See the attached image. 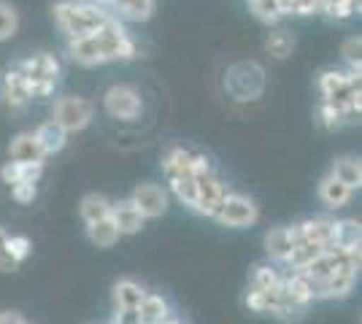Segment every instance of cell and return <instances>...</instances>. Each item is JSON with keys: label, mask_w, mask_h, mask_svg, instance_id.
<instances>
[{"label": "cell", "mask_w": 362, "mask_h": 324, "mask_svg": "<svg viewBox=\"0 0 362 324\" xmlns=\"http://www.w3.org/2000/svg\"><path fill=\"white\" fill-rule=\"evenodd\" d=\"M136 41L130 38L127 28L122 25L117 16H111L100 30L90 32L84 38L68 41V54L71 60L92 68V65H103L114 60H133L136 57Z\"/></svg>", "instance_id": "1"}, {"label": "cell", "mask_w": 362, "mask_h": 324, "mask_svg": "<svg viewBox=\"0 0 362 324\" xmlns=\"http://www.w3.org/2000/svg\"><path fill=\"white\" fill-rule=\"evenodd\" d=\"M52 14H54L57 28H60V32H65L68 41H76V38H84L90 32L100 30L111 19V14L103 6L78 3V0H60V3H54Z\"/></svg>", "instance_id": "2"}, {"label": "cell", "mask_w": 362, "mask_h": 324, "mask_svg": "<svg viewBox=\"0 0 362 324\" xmlns=\"http://www.w3.org/2000/svg\"><path fill=\"white\" fill-rule=\"evenodd\" d=\"M16 71L28 78L33 97H46L54 92L60 81V60L54 54H33L16 65Z\"/></svg>", "instance_id": "3"}, {"label": "cell", "mask_w": 362, "mask_h": 324, "mask_svg": "<svg viewBox=\"0 0 362 324\" xmlns=\"http://www.w3.org/2000/svg\"><path fill=\"white\" fill-rule=\"evenodd\" d=\"M103 111L111 119L133 122L144 114V100L133 84H111L103 92Z\"/></svg>", "instance_id": "4"}, {"label": "cell", "mask_w": 362, "mask_h": 324, "mask_svg": "<svg viewBox=\"0 0 362 324\" xmlns=\"http://www.w3.org/2000/svg\"><path fill=\"white\" fill-rule=\"evenodd\" d=\"M95 116V106H92L87 97H76V95H65L54 100L52 108V119L60 124L62 130L71 136V133H81Z\"/></svg>", "instance_id": "5"}, {"label": "cell", "mask_w": 362, "mask_h": 324, "mask_svg": "<svg viewBox=\"0 0 362 324\" xmlns=\"http://www.w3.org/2000/svg\"><path fill=\"white\" fill-rule=\"evenodd\" d=\"M211 219H216L222 227L241 230V227H252L257 219H259V208H257V203L252 198L238 195V192H227L222 205L216 208V214Z\"/></svg>", "instance_id": "6"}, {"label": "cell", "mask_w": 362, "mask_h": 324, "mask_svg": "<svg viewBox=\"0 0 362 324\" xmlns=\"http://www.w3.org/2000/svg\"><path fill=\"white\" fill-rule=\"evenodd\" d=\"M225 195L227 186L222 184V179L214 170H206V173L195 176V205H192V211L203 216H214L225 200Z\"/></svg>", "instance_id": "7"}, {"label": "cell", "mask_w": 362, "mask_h": 324, "mask_svg": "<svg viewBox=\"0 0 362 324\" xmlns=\"http://www.w3.org/2000/svg\"><path fill=\"white\" fill-rule=\"evenodd\" d=\"M165 170H184V173H192V176H200L211 168V160L197 152L192 146H170L163 155V173Z\"/></svg>", "instance_id": "8"}, {"label": "cell", "mask_w": 362, "mask_h": 324, "mask_svg": "<svg viewBox=\"0 0 362 324\" xmlns=\"http://www.w3.org/2000/svg\"><path fill=\"white\" fill-rule=\"evenodd\" d=\"M127 200L136 205L144 219H160L168 211V189L160 184H138Z\"/></svg>", "instance_id": "9"}, {"label": "cell", "mask_w": 362, "mask_h": 324, "mask_svg": "<svg viewBox=\"0 0 362 324\" xmlns=\"http://www.w3.org/2000/svg\"><path fill=\"white\" fill-rule=\"evenodd\" d=\"M0 92H3V100H6L8 108H22L33 100L30 84H28V78L22 76L16 68L6 71V76L0 81Z\"/></svg>", "instance_id": "10"}, {"label": "cell", "mask_w": 362, "mask_h": 324, "mask_svg": "<svg viewBox=\"0 0 362 324\" xmlns=\"http://www.w3.org/2000/svg\"><path fill=\"white\" fill-rule=\"evenodd\" d=\"M8 160L22 162V165H44L46 155L41 152V146H38L33 133H19L11 140V146H8Z\"/></svg>", "instance_id": "11"}, {"label": "cell", "mask_w": 362, "mask_h": 324, "mask_svg": "<svg viewBox=\"0 0 362 324\" xmlns=\"http://www.w3.org/2000/svg\"><path fill=\"white\" fill-rule=\"evenodd\" d=\"M111 222L117 224V230H119V235H136L141 227H144V216H141V211H138L136 205L130 200H117L111 203Z\"/></svg>", "instance_id": "12"}, {"label": "cell", "mask_w": 362, "mask_h": 324, "mask_svg": "<svg viewBox=\"0 0 362 324\" xmlns=\"http://www.w3.org/2000/svg\"><path fill=\"white\" fill-rule=\"evenodd\" d=\"M295 248V230L292 227H273L268 235H265V251L273 263H289V254Z\"/></svg>", "instance_id": "13"}, {"label": "cell", "mask_w": 362, "mask_h": 324, "mask_svg": "<svg viewBox=\"0 0 362 324\" xmlns=\"http://www.w3.org/2000/svg\"><path fill=\"white\" fill-rule=\"evenodd\" d=\"M351 195H354V189H351V186H346L344 181H338L332 173H327V176L319 181V200L325 203L330 211L344 208V205L351 200Z\"/></svg>", "instance_id": "14"}, {"label": "cell", "mask_w": 362, "mask_h": 324, "mask_svg": "<svg viewBox=\"0 0 362 324\" xmlns=\"http://www.w3.org/2000/svg\"><path fill=\"white\" fill-rule=\"evenodd\" d=\"M33 136H35V140H38V146H41V152H44L46 157L62 152V149H65V140H68V133H65L54 119H46L44 124H38V127L33 130Z\"/></svg>", "instance_id": "15"}, {"label": "cell", "mask_w": 362, "mask_h": 324, "mask_svg": "<svg viewBox=\"0 0 362 324\" xmlns=\"http://www.w3.org/2000/svg\"><path fill=\"white\" fill-rule=\"evenodd\" d=\"M41 173H44V165H22V162L8 160V162H3V168H0V181H3V184H8V186L38 184Z\"/></svg>", "instance_id": "16"}, {"label": "cell", "mask_w": 362, "mask_h": 324, "mask_svg": "<svg viewBox=\"0 0 362 324\" xmlns=\"http://www.w3.org/2000/svg\"><path fill=\"white\" fill-rule=\"evenodd\" d=\"M138 322L141 324H163L170 316V306H168L165 297H160V294H149L141 300V306H138Z\"/></svg>", "instance_id": "17"}, {"label": "cell", "mask_w": 362, "mask_h": 324, "mask_svg": "<svg viewBox=\"0 0 362 324\" xmlns=\"http://www.w3.org/2000/svg\"><path fill=\"white\" fill-rule=\"evenodd\" d=\"M144 297H146V289L136 284L133 278H119L114 284V306L117 308H138Z\"/></svg>", "instance_id": "18"}, {"label": "cell", "mask_w": 362, "mask_h": 324, "mask_svg": "<svg viewBox=\"0 0 362 324\" xmlns=\"http://www.w3.org/2000/svg\"><path fill=\"white\" fill-rule=\"evenodd\" d=\"M165 179L170 192L179 198L184 205H195V176L192 173H184V170H165Z\"/></svg>", "instance_id": "19"}, {"label": "cell", "mask_w": 362, "mask_h": 324, "mask_svg": "<svg viewBox=\"0 0 362 324\" xmlns=\"http://www.w3.org/2000/svg\"><path fill=\"white\" fill-rule=\"evenodd\" d=\"M330 173L338 181H344L346 186H351V189H360V184H362L360 157H338V160L332 162Z\"/></svg>", "instance_id": "20"}, {"label": "cell", "mask_w": 362, "mask_h": 324, "mask_svg": "<svg viewBox=\"0 0 362 324\" xmlns=\"http://www.w3.org/2000/svg\"><path fill=\"white\" fill-rule=\"evenodd\" d=\"M78 214L84 219V224H92L98 219H106L111 214V200L100 192H90L81 198V205H78Z\"/></svg>", "instance_id": "21"}, {"label": "cell", "mask_w": 362, "mask_h": 324, "mask_svg": "<svg viewBox=\"0 0 362 324\" xmlns=\"http://www.w3.org/2000/svg\"><path fill=\"white\" fill-rule=\"evenodd\" d=\"M87 238H90L98 248H111L122 235H119V230H117V224L111 222V216H106V219H98V222L87 224Z\"/></svg>", "instance_id": "22"}, {"label": "cell", "mask_w": 362, "mask_h": 324, "mask_svg": "<svg viewBox=\"0 0 362 324\" xmlns=\"http://www.w3.org/2000/svg\"><path fill=\"white\" fill-rule=\"evenodd\" d=\"M360 222L354 219H344V222H335V230H332V246L335 248H360Z\"/></svg>", "instance_id": "23"}, {"label": "cell", "mask_w": 362, "mask_h": 324, "mask_svg": "<svg viewBox=\"0 0 362 324\" xmlns=\"http://www.w3.org/2000/svg\"><path fill=\"white\" fill-rule=\"evenodd\" d=\"M281 284V273L273 265H257L252 278H249V292H268Z\"/></svg>", "instance_id": "24"}, {"label": "cell", "mask_w": 362, "mask_h": 324, "mask_svg": "<svg viewBox=\"0 0 362 324\" xmlns=\"http://www.w3.org/2000/svg\"><path fill=\"white\" fill-rule=\"evenodd\" d=\"M124 19H133V22H146L154 11V0H114L111 3Z\"/></svg>", "instance_id": "25"}, {"label": "cell", "mask_w": 362, "mask_h": 324, "mask_svg": "<svg viewBox=\"0 0 362 324\" xmlns=\"http://www.w3.org/2000/svg\"><path fill=\"white\" fill-rule=\"evenodd\" d=\"M265 49H268V54H273L276 60H284V57L292 54V49H295V38H292L289 30H273L268 35V41H265Z\"/></svg>", "instance_id": "26"}, {"label": "cell", "mask_w": 362, "mask_h": 324, "mask_svg": "<svg viewBox=\"0 0 362 324\" xmlns=\"http://www.w3.org/2000/svg\"><path fill=\"white\" fill-rule=\"evenodd\" d=\"M16 30H19V14L16 8H11L8 3H0V44L14 38Z\"/></svg>", "instance_id": "27"}, {"label": "cell", "mask_w": 362, "mask_h": 324, "mask_svg": "<svg viewBox=\"0 0 362 324\" xmlns=\"http://www.w3.org/2000/svg\"><path fill=\"white\" fill-rule=\"evenodd\" d=\"M360 52H362L360 35L346 38L344 47H341V54H344V60H346V65H349V73H357V76H360Z\"/></svg>", "instance_id": "28"}, {"label": "cell", "mask_w": 362, "mask_h": 324, "mask_svg": "<svg viewBox=\"0 0 362 324\" xmlns=\"http://www.w3.org/2000/svg\"><path fill=\"white\" fill-rule=\"evenodd\" d=\"M249 3H252V14H255L259 22L273 25V22H279V19H281L276 0H249Z\"/></svg>", "instance_id": "29"}, {"label": "cell", "mask_w": 362, "mask_h": 324, "mask_svg": "<svg viewBox=\"0 0 362 324\" xmlns=\"http://www.w3.org/2000/svg\"><path fill=\"white\" fill-rule=\"evenodd\" d=\"M8 251H11V257H14L16 265L25 263L33 251L30 238H28V235H8Z\"/></svg>", "instance_id": "30"}, {"label": "cell", "mask_w": 362, "mask_h": 324, "mask_svg": "<svg viewBox=\"0 0 362 324\" xmlns=\"http://www.w3.org/2000/svg\"><path fill=\"white\" fill-rule=\"evenodd\" d=\"M16 268H19V265L14 263V257H11V251H8V232L0 227V270H3V273H11Z\"/></svg>", "instance_id": "31"}, {"label": "cell", "mask_w": 362, "mask_h": 324, "mask_svg": "<svg viewBox=\"0 0 362 324\" xmlns=\"http://www.w3.org/2000/svg\"><path fill=\"white\" fill-rule=\"evenodd\" d=\"M319 122L325 124L327 130H335V127H341V124H344V116H341L332 106L322 103V106H319Z\"/></svg>", "instance_id": "32"}, {"label": "cell", "mask_w": 362, "mask_h": 324, "mask_svg": "<svg viewBox=\"0 0 362 324\" xmlns=\"http://www.w3.org/2000/svg\"><path fill=\"white\" fill-rule=\"evenodd\" d=\"M35 195H38V186L35 184H14L11 186V198L16 203H22V205H28V203L35 200Z\"/></svg>", "instance_id": "33"}, {"label": "cell", "mask_w": 362, "mask_h": 324, "mask_svg": "<svg viewBox=\"0 0 362 324\" xmlns=\"http://www.w3.org/2000/svg\"><path fill=\"white\" fill-rule=\"evenodd\" d=\"M111 324H141L138 322V311L136 308H117L114 322Z\"/></svg>", "instance_id": "34"}, {"label": "cell", "mask_w": 362, "mask_h": 324, "mask_svg": "<svg viewBox=\"0 0 362 324\" xmlns=\"http://www.w3.org/2000/svg\"><path fill=\"white\" fill-rule=\"evenodd\" d=\"M0 324H28V319L22 313H16V311H3L0 313Z\"/></svg>", "instance_id": "35"}, {"label": "cell", "mask_w": 362, "mask_h": 324, "mask_svg": "<svg viewBox=\"0 0 362 324\" xmlns=\"http://www.w3.org/2000/svg\"><path fill=\"white\" fill-rule=\"evenodd\" d=\"M111 3H114V0H95V6H103V8H106V6H111Z\"/></svg>", "instance_id": "36"}, {"label": "cell", "mask_w": 362, "mask_h": 324, "mask_svg": "<svg viewBox=\"0 0 362 324\" xmlns=\"http://www.w3.org/2000/svg\"><path fill=\"white\" fill-rule=\"evenodd\" d=\"M163 324H184V322H181V319H173V316H168V319Z\"/></svg>", "instance_id": "37"}]
</instances>
